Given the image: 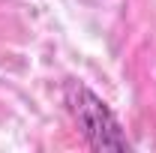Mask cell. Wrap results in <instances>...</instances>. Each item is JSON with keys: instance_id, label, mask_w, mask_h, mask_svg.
<instances>
[{"instance_id": "obj_1", "label": "cell", "mask_w": 156, "mask_h": 153, "mask_svg": "<svg viewBox=\"0 0 156 153\" xmlns=\"http://www.w3.org/2000/svg\"><path fill=\"white\" fill-rule=\"evenodd\" d=\"M63 99H66V108L75 120V126L81 129L84 141L93 150H129L132 147L129 138L123 135V126L114 117V111L87 84L69 81L63 90Z\"/></svg>"}]
</instances>
